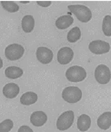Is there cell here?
I'll use <instances>...</instances> for the list:
<instances>
[{
    "mask_svg": "<svg viewBox=\"0 0 111 132\" xmlns=\"http://www.w3.org/2000/svg\"><path fill=\"white\" fill-rule=\"evenodd\" d=\"M68 9L82 23H87L92 18L91 10L83 5H69Z\"/></svg>",
    "mask_w": 111,
    "mask_h": 132,
    "instance_id": "obj_1",
    "label": "cell"
},
{
    "mask_svg": "<svg viewBox=\"0 0 111 132\" xmlns=\"http://www.w3.org/2000/svg\"><path fill=\"white\" fill-rule=\"evenodd\" d=\"M66 77L71 82H80L87 77V72L83 67L78 65L71 66L66 72Z\"/></svg>",
    "mask_w": 111,
    "mask_h": 132,
    "instance_id": "obj_2",
    "label": "cell"
},
{
    "mask_svg": "<svg viewBox=\"0 0 111 132\" xmlns=\"http://www.w3.org/2000/svg\"><path fill=\"white\" fill-rule=\"evenodd\" d=\"M62 98L67 103L74 104L81 100L82 98V92L79 88L74 86L67 87L64 89L62 92Z\"/></svg>",
    "mask_w": 111,
    "mask_h": 132,
    "instance_id": "obj_3",
    "label": "cell"
},
{
    "mask_svg": "<svg viewBox=\"0 0 111 132\" xmlns=\"http://www.w3.org/2000/svg\"><path fill=\"white\" fill-rule=\"evenodd\" d=\"M74 112L73 110H67L58 117L57 120V128L58 130L65 131L68 129L74 123Z\"/></svg>",
    "mask_w": 111,
    "mask_h": 132,
    "instance_id": "obj_4",
    "label": "cell"
},
{
    "mask_svg": "<svg viewBox=\"0 0 111 132\" xmlns=\"http://www.w3.org/2000/svg\"><path fill=\"white\" fill-rule=\"evenodd\" d=\"M95 79L99 84H107L111 79V72L105 64H100L95 70Z\"/></svg>",
    "mask_w": 111,
    "mask_h": 132,
    "instance_id": "obj_5",
    "label": "cell"
},
{
    "mask_svg": "<svg viewBox=\"0 0 111 132\" xmlns=\"http://www.w3.org/2000/svg\"><path fill=\"white\" fill-rule=\"evenodd\" d=\"M25 49L22 45L18 44H13L8 45L5 50V55L10 61H17L22 58L24 55Z\"/></svg>",
    "mask_w": 111,
    "mask_h": 132,
    "instance_id": "obj_6",
    "label": "cell"
},
{
    "mask_svg": "<svg viewBox=\"0 0 111 132\" xmlns=\"http://www.w3.org/2000/svg\"><path fill=\"white\" fill-rule=\"evenodd\" d=\"M88 48L94 54H104L110 50V45L107 42L102 40H95L89 44Z\"/></svg>",
    "mask_w": 111,
    "mask_h": 132,
    "instance_id": "obj_7",
    "label": "cell"
},
{
    "mask_svg": "<svg viewBox=\"0 0 111 132\" xmlns=\"http://www.w3.org/2000/svg\"><path fill=\"white\" fill-rule=\"evenodd\" d=\"M37 59L43 64H48L53 60V52L47 47L40 46L37 49Z\"/></svg>",
    "mask_w": 111,
    "mask_h": 132,
    "instance_id": "obj_8",
    "label": "cell"
},
{
    "mask_svg": "<svg viewBox=\"0 0 111 132\" xmlns=\"http://www.w3.org/2000/svg\"><path fill=\"white\" fill-rule=\"evenodd\" d=\"M74 52L70 47H62L58 53V62L62 65L67 64L73 60Z\"/></svg>",
    "mask_w": 111,
    "mask_h": 132,
    "instance_id": "obj_9",
    "label": "cell"
},
{
    "mask_svg": "<svg viewBox=\"0 0 111 132\" xmlns=\"http://www.w3.org/2000/svg\"><path fill=\"white\" fill-rule=\"evenodd\" d=\"M47 121V116L44 111H34L30 116V122L35 127H41Z\"/></svg>",
    "mask_w": 111,
    "mask_h": 132,
    "instance_id": "obj_10",
    "label": "cell"
},
{
    "mask_svg": "<svg viewBox=\"0 0 111 132\" xmlns=\"http://www.w3.org/2000/svg\"><path fill=\"white\" fill-rule=\"evenodd\" d=\"M20 89L19 86L16 83H8L3 88V94L8 99H14L18 95Z\"/></svg>",
    "mask_w": 111,
    "mask_h": 132,
    "instance_id": "obj_11",
    "label": "cell"
},
{
    "mask_svg": "<svg viewBox=\"0 0 111 132\" xmlns=\"http://www.w3.org/2000/svg\"><path fill=\"white\" fill-rule=\"evenodd\" d=\"M98 128L103 130H107L110 128L111 126V112L107 111L104 112L103 114L98 117V121H96Z\"/></svg>",
    "mask_w": 111,
    "mask_h": 132,
    "instance_id": "obj_12",
    "label": "cell"
},
{
    "mask_svg": "<svg viewBox=\"0 0 111 132\" xmlns=\"http://www.w3.org/2000/svg\"><path fill=\"white\" fill-rule=\"evenodd\" d=\"M74 23V19L70 15H62V16L58 17L56 21V26L60 30L67 29V27L71 26Z\"/></svg>",
    "mask_w": 111,
    "mask_h": 132,
    "instance_id": "obj_13",
    "label": "cell"
},
{
    "mask_svg": "<svg viewBox=\"0 0 111 132\" xmlns=\"http://www.w3.org/2000/svg\"><path fill=\"white\" fill-rule=\"evenodd\" d=\"M91 119L87 114H82L78 119V128L81 132H85L90 128Z\"/></svg>",
    "mask_w": 111,
    "mask_h": 132,
    "instance_id": "obj_14",
    "label": "cell"
},
{
    "mask_svg": "<svg viewBox=\"0 0 111 132\" xmlns=\"http://www.w3.org/2000/svg\"><path fill=\"white\" fill-rule=\"evenodd\" d=\"M22 29L25 33H31L35 27V19L32 15H26L22 18Z\"/></svg>",
    "mask_w": 111,
    "mask_h": 132,
    "instance_id": "obj_15",
    "label": "cell"
},
{
    "mask_svg": "<svg viewBox=\"0 0 111 132\" xmlns=\"http://www.w3.org/2000/svg\"><path fill=\"white\" fill-rule=\"evenodd\" d=\"M5 74L8 79H17L23 75V70L17 66H10L6 69Z\"/></svg>",
    "mask_w": 111,
    "mask_h": 132,
    "instance_id": "obj_16",
    "label": "cell"
},
{
    "mask_svg": "<svg viewBox=\"0 0 111 132\" xmlns=\"http://www.w3.org/2000/svg\"><path fill=\"white\" fill-rule=\"evenodd\" d=\"M37 101V93L33 92H27L24 93L20 98V102L23 105H32L36 103Z\"/></svg>",
    "mask_w": 111,
    "mask_h": 132,
    "instance_id": "obj_17",
    "label": "cell"
},
{
    "mask_svg": "<svg viewBox=\"0 0 111 132\" xmlns=\"http://www.w3.org/2000/svg\"><path fill=\"white\" fill-rule=\"evenodd\" d=\"M80 37H81V31H80L79 27L76 26V27L72 28V29L67 33V38L69 43H76L79 40Z\"/></svg>",
    "mask_w": 111,
    "mask_h": 132,
    "instance_id": "obj_18",
    "label": "cell"
},
{
    "mask_svg": "<svg viewBox=\"0 0 111 132\" xmlns=\"http://www.w3.org/2000/svg\"><path fill=\"white\" fill-rule=\"evenodd\" d=\"M102 31L103 34L107 37L111 36V16L106 15L102 22Z\"/></svg>",
    "mask_w": 111,
    "mask_h": 132,
    "instance_id": "obj_19",
    "label": "cell"
},
{
    "mask_svg": "<svg viewBox=\"0 0 111 132\" xmlns=\"http://www.w3.org/2000/svg\"><path fill=\"white\" fill-rule=\"evenodd\" d=\"M1 6H3L6 11L9 12V13H15L19 10V6L15 2H11V1H2L1 2Z\"/></svg>",
    "mask_w": 111,
    "mask_h": 132,
    "instance_id": "obj_20",
    "label": "cell"
},
{
    "mask_svg": "<svg viewBox=\"0 0 111 132\" xmlns=\"http://www.w3.org/2000/svg\"><path fill=\"white\" fill-rule=\"evenodd\" d=\"M14 126V123L11 119H5L0 123V132H9Z\"/></svg>",
    "mask_w": 111,
    "mask_h": 132,
    "instance_id": "obj_21",
    "label": "cell"
},
{
    "mask_svg": "<svg viewBox=\"0 0 111 132\" xmlns=\"http://www.w3.org/2000/svg\"><path fill=\"white\" fill-rule=\"evenodd\" d=\"M17 132H34V131L32 130L31 128H29L28 126L24 125V126H21L20 128H18V131Z\"/></svg>",
    "mask_w": 111,
    "mask_h": 132,
    "instance_id": "obj_22",
    "label": "cell"
},
{
    "mask_svg": "<svg viewBox=\"0 0 111 132\" xmlns=\"http://www.w3.org/2000/svg\"><path fill=\"white\" fill-rule=\"evenodd\" d=\"M37 4L38 5V6H42V7H48L49 6H51V2H50V1H46V2L38 1V2H37Z\"/></svg>",
    "mask_w": 111,
    "mask_h": 132,
    "instance_id": "obj_23",
    "label": "cell"
},
{
    "mask_svg": "<svg viewBox=\"0 0 111 132\" xmlns=\"http://www.w3.org/2000/svg\"><path fill=\"white\" fill-rule=\"evenodd\" d=\"M21 3H23V4H26V3H29V2H27V1H24V2H21Z\"/></svg>",
    "mask_w": 111,
    "mask_h": 132,
    "instance_id": "obj_24",
    "label": "cell"
}]
</instances>
